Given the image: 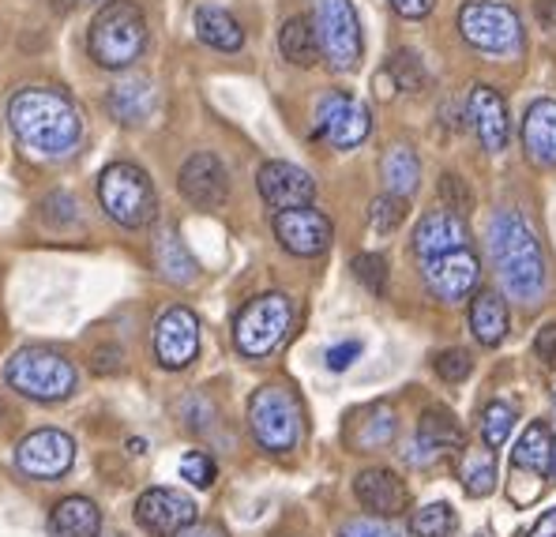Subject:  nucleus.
<instances>
[{
  "instance_id": "f257e3e1",
  "label": "nucleus",
  "mask_w": 556,
  "mask_h": 537,
  "mask_svg": "<svg viewBox=\"0 0 556 537\" xmlns=\"http://www.w3.org/2000/svg\"><path fill=\"white\" fill-rule=\"evenodd\" d=\"M8 125L15 140L38 158H64L84 140V120L79 110L56 87H27L8 105Z\"/></svg>"
},
{
  "instance_id": "f03ea898",
  "label": "nucleus",
  "mask_w": 556,
  "mask_h": 537,
  "mask_svg": "<svg viewBox=\"0 0 556 537\" xmlns=\"http://www.w3.org/2000/svg\"><path fill=\"white\" fill-rule=\"evenodd\" d=\"M489 256L508 297L538 305L545 293V252L519 210H496L489 226Z\"/></svg>"
},
{
  "instance_id": "7ed1b4c3",
  "label": "nucleus",
  "mask_w": 556,
  "mask_h": 537,
  "mask_svg": "<svg viewBox=\"0 0 556 537\" xmlns=\"http://www.w3.org/2000/svg\"><path fill=\"white\" fill-rule=\"evenodd\" d=\"M147 46V20L132 0H110L102 12L94 15L91 35H87V49L98 68L121 72L132 61H139Z\"/></svg>"
},
{
  "instance_id": "20e7f679",
  "label": "nucleus",
  "mask_w": 556,
  "mask_h": 537,
  "mask_svg": "<svg viewBox=\"0 0 556 537\" xmlns=\"http://www.w3.org/2000/svg\"><path fill=\"white\" fill-rule=\"evenodd\" d=\"M98 203L125 230H143L159 218V192L154 181L132 162H113L98 177Z\"/></svg>"
},
{
  "instance_id": "39448f33",
  "label": "nucleus",
  "mask_w": 556,
  "mask_h": 537,
  "mask_svg": "<svg viewBox=\"0 0 556 537\" xmlns=\"http://www.w3.org/2000/svg\"><path fill=\"white\" fill-rule=\"evenodd\" d=\"M4 380L12 391H20L23 398L35 402H61L76 387V365L64 354L46 346H27L20 354H12L4 369Z\"/></svg>"
},
{
  "instance_id": "423d86ee",
  "label": "nucleus",
  "mask_w": 556,
  "mask_h": 537,
  "mask_svg": "<svg viewBox=\"0 0 556 537\" xmlns=\"http://www.w3.org/2000/svg\"><path fill=\"white\" fill-rule=\"evenodd\" d=\"M301 402L290 387L267 384L252 395L249 402V429L256 436V444L271 455H286L301 444Z\"/></svg>"
},
{
  "instance_id": "0eeeda50",
  "label": "nucleus",
  "mask_w": 556,
  "mask_h": 537,
  "mask_svg": "<svg viewBox=\"0 0 556 537\" xmlns=\"http://www.w3.org/2000/svg\"><path fill=\"white\" fill-rule=\"evenodd\" d=\"M293 328V301L286 293H260L237 312L233 342L244 357H267Z\"/></svg>"
},
{
  "instance_id": "6e6552de",
  "label": "nucleus",
  "mask_w": 556,
  "mask_h": 537,
  "mask_svg": "<svg viewBox=\"0 0 556 537\" xmlns=\"http://www.w3.org/2000/svg\"><path fill=\"white\" fill-rule=\"evenodd\" d=\"M313 30L320 56L334 72H354L362 61V20H357L350 0H316L313 8Z\"/></svg>"
},
{
  "instance_id": "1a4fd4ad",
  "label": "nucleus",
  "mask_w": 556,
  "mask_h": 537,
  "mask_svg": "<svg viewBox=\"0 0 556 537\" xmlns=\"http://www.w3.org/2000/svg\"><path fill=\"white\" fill-rule=\"evenodd\" d=\"M459 35L478 53H515L522 46V23L504 0H466L459 8Z\"/></svg>"
},
{
  "instance_id": "9d476101",
  "label": "nucleus",
  "mask_w": 556,
  "mask_h": 537,
  "mask_svg": "<svg viewBox=\"0 0 556 537\" xmlns=\"http://www.w3.org/2000/svg\"><path fill=\"white\" fill-rule=\"evenodd\" d=\"M372 132V113L362 98H354L350 91H327L316 102V117H313V136L334 151H354L369 140Z\"/></svg>"
},
{
  "instance_id": "9b49d317",
  "label": "nucleus",
  "mask_w": 556,
  "mask_h": 537,
  "mask_svg": "<svg viewBox=\"0 0 556 537\" xmlns=\"http://www.w3.org/2000/svg\"><path fill=\"white\" fill-rule=\"evenodd\" d=\"M72 462H76V444L61 429H38L15 447V466L30 482H61L72 470Z\"/></svg>"
},
{
  "instance_id": "f8f14e48",
  "label": "nucleus",
  "mask_w": 556,
  "mask_h": 537,
  "mask_svg": "<svg viewBox=\"0 0 556 537\" xmlns=\"http://www.w3.org/2000/svg\"><path fill=\"white\" fill-rule=\"evenodd\" d=\"M200 354V320H195L192 308L174 305L159 316L154 323V357H159L162 369L181 372L195 361Z\"/></svg>"
},
{
  "instance_id": "ddd939ff",
  "label": "nucleus",
  "mask_w": 556,
  "mask_h": 537,
  "mask_svg": "<svg viewBox=\"0 0 556 537\" xmlns=\"http://www.w3.org/2000/svg\"><path fill=\"white\" fill-rule=\"evenodd\" d=\"M421 274H425V286L437 301H466L481 282V264L470 248H455V252H444V256H432V259H421Z\"/></svg>"
},
{
  "instance_id": "4468645a",
  "label": "nucleus",
  "mask_w": 556,
  "mask_h": 537,
  "mask_svg": "<svg viewBox=\"0 0 556 537\" xmlns=\"http://www.w3.org/2000/svg\"><path fill=\"white\" fill-rule=\"evenodd\" d=\"M200 508L181 488H147L136 500V523L154 537H177L195 523Z\"/></svg>"
},
{
  "instance_id": "2eb2a0df",
  "label": "nucleus",
  "mask_w": 556,
  "mask_h": 537,
  "mask_svg": "<svg viewBox=\"0 0 556 537\" xmlns=\"http://www.w3.org/2000/svg\"><path fill=\"white\" fill-rule=\"evenodd\" d=\"M275 238L286 252L293 256H320V252L331 248V218L316 207H290L275 215Z\"/></svg>"
},
{
  "instance_id": "dca6fc26",
  "label": "nucleus",
  "mask_w": 556,
  "mask_h": 537,
  "mask_svg": "<svg viewBox=\"0 0 556 537\" xmlns=\"http://www.w3.org/2000/svg\"><path fill=\"white\" fill-rule=\"evenodd\" d=\"M177 189H181V195L192 207L215 210V207H223L226 195H230V174H226L218 154L195 151L181 166V174H177Z\"/></svg>"
},
{
  "instance_id": "f3484780",
  "label": "nucleus",
  "mask_w": 556,
  "mask_h": 537,
  "mask_svg": "<svg viewBox=\"0 0 556 537\" xmlns=\"http://www.w3.org/2000/svg\"><path fill=\"white\" fill-rule=\"evenodd\" d=\"M256 189L264 195L267 207L290 210V207H308L316 195V181L293 162H264L256 174Z\"/></svg>"
},
{
  "instance_id": "a211bd4d",
  "label": "nucleus",
  "mask_w": 556,
  "mask_h": 537,
  "mask_svg": "<svg viewBox=\"0 0 556 537\" xmlns=\"http://www.w3.org/2000/svg\"><path fill=\"white\" fill-rule=\"evenodd\" d=\"M459 447H463V429H459V421H455V413L452 410H425L421 421H417L414 444L403 451V459L410 462V466H429V462H437L440 455L459 451Z\"/></svg>"
},
{
  "instance_id": "6ab92c4d",
  "label": "nucleus",
  "mask_w": 556,
  "mask_h": 537,
  "mask_svg": "<svg viewBox=\"0 0 556 537\" xmlns=\"http://www.w3.org/2000/svg\"><path fill=\"white\" fill-rule=\"evenodd\" d=\"M466 117H470L473 132H478L481 146L489 154H501L508 146V102L501 98V91H493L489 84H473L470 98H466Z\"/></svg>"
},
{
  "instance_id": "aec40b11",
  "label": "nucleus",
  "mask_w": 556,
  "mask_h": 537,
  "mask_svg": "<svg viewBox=\"0 0 556 537\" xmlns=\"http://www.w3.org/2000/svg\"><path fill=\"white\" fill-rule=\"evenodd\" d=\"M354 493H357V500H362V508L372 511V519H399L406 511V503H410V493H406L403 477L383 466L362 470L354 482Z\"/></svg>"
},
{
  "instance_id": "412c9836",
  "label": "nucleus",
  "mask_w": 556,
  "mask_h": 537,
  "mask_svg": "<svg viewBox=\"0 0 556 537\" xmlns=\"http://www.w3.org/2000/svg\"><path fill=\"white\" fill-rule=\"evenodd\" d=\"M455 248H470V230H466L463 215H452V210H429L414 230V252L421 259H432V256H444V252H455Z\"/></svg>"
},
{
  "instance_id": "4be33fe9",
  "label": "nucleus",
  "mask_w": 556,
  "mask_h": 537,
  "mask_svg": "<svg viewBox=\"0 0 556 537\" xmlns=\"http://www.w3.org/2000/svg\"><path fill=\"white\" fill-rule=\"evenodd\" d=\"M154 105H159V91H154V84L143 76L121 79V84L110 87V94H105V110H110V117L117 120V125H128V128L143 125V120L154 113Z\"/></svg>"
},
{
  "instance_id": "5701e85b",
  "label": "nucleus",
  "mask_w": 556,
  "mask_h": 537,
  "mask_svg": "<svg viewBox=\"0 0 556 537\" xmlns=\"http://www.w3.org/2000/svg\"><path fill=\"white\" fill-rule=\"evenodd\" d=\"M522 146L538 166H556V98L530 102L527 117H522Z\"/></svg>"
},
{
  "instance_id": "b1692460",
  "label": "nucleus",
  "mask_w": 556,
  "mask_h": 537,
  "mask_svg": "<svg viewBox=\"0 0 556 537\" xmlns=\"http://www.w3.org/2000/svg\"><path fill=\"white\" fill-rule=\"evenodd\" d=\"M49 534L53 537H98L102 534V511L87 496H64L49 515Z\"/></svg>"
},
{
  "instance_id": "393cba45",
  "label": "nucleus",
  "mask_w": 556,
  "mask_h": 537,
  "mask_svg": "<svg viewBox=\"0 0 556 537\" xmlns=\"http://www.w3.org/2000/svg\"><path fill=\"white\" fill-rule=\"evenodd\" d=\"M195 38L203 46L218 49V53H237L244 46V30L226 8L218 4H203L195 8Z\"/></svg>"
},
{
  "instance_id": "a878e982",
  "label": "nucleus",
  "mask_w": 556,
  "mask_h": 537,
  "mask_svg": "<svg viewBox=\"0 0 556 537\" xmlns=\"http://www.w3.org/2000/svg\"><path fill=\"white\" fill-rule=\"evenodd\" d=\"M470 331L481 346H501L508 338V305L496 290H481L470 301Z\"/></svg>"
},
{
  "instance_id": "bb28decb",
  "label": "nucleus",
  "mask_w": 556,
  "mask_h": 537,
  "mask_svg": "<svg viewBox=\"0 0 556 537\" xmlns=\"http://www.w3.org/2000/svg\"><path fill=\"white\" fill-rule=\"evenodd\" d=\"M154 267L174 286H192L195 282V259L188 252V244L177 238V230H162L154 238Z\"/></svg>"
},
{
  "instance_id": "cd10ccee",
  "label": "nucleus",
  "mask_w": 556,
  "mask_h": 537,
  "mask_svg": "<svg viewBox=\"0 0 556 537\" xmlns=\"http://www.w3.org/2000/svg\"><path fill=\"white\" fill-rule=\"evenodd\" d=\"M278 49L290 64L298 68H313L320 61V46H316V30H313V20L308 15H293V20L282 23L278 30Z\"/></svg>"
},
{
  "instance_id": "c85d7f7f",
  "label": "nucleus",
  "mask_w": 556,
  "mask_h": 537,
  "mask_svg": "<svg viewBox=\"0 0 556 537\" xmlns=\"http://www.w3.org/2000/svg\"><path fill=\"white\" fill-rule=\"evenodd\" d=\"M380 174H383V184H388L391 195L410 200V195L417 192V181H421V162H417L414 146H406V143L391 146L380 162Z\"/></svg>"
},
{
  "instance_id": "c756f323",
  "label": "nucleus",
  "mask_w": 556,
  "mask_h": 537,
  "mask_svg": "<svg viewBox=\"0 0 556 537\" xmlns=\"http://www.w3.org/2000/svg\"><path fill=\"white\" fill-rule=\"evenodd\" d=\"M549 451H553L549 425H545V421H534V425H527V433L519 436V444H515L511 462H515V470H527V474H534V477H545V470H549Z\"/></svg>"
},
{
  "instance_id": "7c9ffc66",
  "label": "nucleus",
  "mask_w": 556,
  "mask_h": 537,
  "mask_svg": "<svg viewBox=\"0 0 556 537\" xmlns=\"http://www.w3.org/2000/svg\"><path fill=\"white\" fill-rule=\"evenodd\" d=\"M38 218L56 233H68L84 222V207L72 192H49L42 203H38Z\"/></svg>"
},
{
  "instance_id": "2f4dec72",
  "label": "nucleus",
  "mask_w": 556,
  "mask_h": 537,
  "mask_svg": "<svg viewBox=\"0 0 556 537\" xmlns=\"http://www.w3.org/2000/svg\"><path fill=\"white\" fill-rule=\"evenodd\" d=\"M466 496H489L496 488V459L493 451H466L459 466Z\"/></svg>"
},
{
  "instance_id": "473e14b6",
  "label": "nucleus",
  "mask_w": 556,
  "mask_h": 537,
  "mask_svg": "<svg viewBox=\"0 0 556 537\" xmlns=\"http://www.w3.org/2000/svg\"><path fill=\"white\" fill-rule=\"evenodd\" d=\"M455 526H459V519H455L452 503H425L410 519L414 537H455Z\"/></svg>"
},
{
  "instance_id": "72a5a7b5",
  "label": "nucleus",
  "mask_w": 556,
  "mask_h": 537,
  "mask_svg": "<svg viewBox=\"0 0 556 537\" xmlns=\"http://www.w3.org/2000/svg\"><path fill=\"white\" fill-rule=\"evenodd\" d=\"M511 429H515V410L504 402V398H493V402L481 410V439H485L489 451L508 444Z\"/></svg>"
},
{
  "instance_id": "f704fd0d",
  "label": "nucleus",
  "mask_w": 556,
  "mask_h": 537,
  "mask_svg": "<svg viewBox=\"0 0 556 537\" xmlns=\"http://www.w3.org/2000/svg\"><path fill=\"white\" fill-rule=\"evenodd\" d=\"M395 429H399L395 410H391V406H376V410H369V418L362 421L354 439H357V447H383V444H391Z\"/></svg>"
},
{
  "instance_id": "c9c22d12",
  "label": "nucleus",
  "mask_w": 556,
  "mask_h": 537,
  "mask_svg": "<svg viewBox=\"0 0 556 537\" xmlns=\"http://www.w3.org/2000/svg\"><path fill=\"white\" fill-rule=\"evenodd\" d=\"M388 72H391V79H395L399 91H410L414 94V91H421V87L429 84V72H425L421 56L410 53V49H399V53L391 56Z\"/></svg>"
},
{
  "instance_id": "e433bc0d",
  "label": "nucleus",
  "mask_w": 556,
  "mask_h": 537,
  "mask_svg": "<svg viewBox=\"0 0 556 537\" xmlns=\"http://www.w3.org/2000/svg\"><path fill=\"white\" fill-rule=\"evenodd\" d=\"M403 218H406V200H403V195L383 192V195H376V200H372L369 222H372L376 233H395L399 226H403Z\"/></svg>"
},
{
  "instance_id": "4c0bfd02",
  "label": "nucleus",
  "mask_w": 556,
  "mask_h": 537,
  "mask_svg": "<svg viewBox=\"0 0 556 537\" xmlns=\"http://www.w3.org/2000/svg\"><path fill=\"white\" fill-rule=\"evenodd\" d=\"M354 274L365 290L376 293V297L388 290V259L376 256V252H362V256L354 259Z\"/></svg>"
},
{
  "instance_id": "58836bf2",
  "label": "nucleus",
  "mask_w": 556,
  "mask_h": 537,
  "mask_svg": "<svg viewBox=\"0 0 556 537\" xmlns=\"http://www.w3.org/2000/svg\"><path fill=\"white\" fill-rule=\"evenodd\" d=\"M432 369H437V376L447 380V384H459V380L470 376L473 361H470V354H466V349L452 346V349H440V354L432 357Z\"/></svg>"
},
{
  "instance_id": "ea45409f",
  "label": "nucleus",
  "mask_w": 556,
  "mask_h": 537,
  "mask_svg": "<svg viewBox=\"0 0 556 537\" xmlns=\"http://www.w3.org/2000/svg\"><path fill=\"white\" fill-rule=\"evenodd\" d=\"M181 477L188 485H195V488H211V485H215V477H218V466H215V459H211L207 451H188L181 459Z\"/></svg>"
},
{
  "instance_id": "a19ab883",
  "label": "nucleus",
  "mask_w": 556,
  "mask_h": 537,
  "mask_svg": "<svg viewBox=\"0 0 556 537\" xmlns=\"http://www.w3.org/2000/svg\"><path fill=\"white\" fill-rule=\"evenodd\" d=\"M440 195H444V203H447L444 210H452V215H466L470 203H473V195H470V189H466V181L459 174H444V181H440Z\"/></svg>"
},
{
  "instance_id": "79ce46f5",
  "label": "nucleus",
  "mask_w": 556,
  "mask_h": 537,
  "mask_svg": "<svg viewBox=\"0 0 556 537\" xmlns=\"http://www.w3.org/2000/svg\"><path fill=\"white\" fill-rule=\"evenodd\" d=\"M339 537H406L399 526H391L388 519H350L339 530Z\"/></svg>"
},
{
  "instance_id": "37998d69",
  "label": "nucleus",
  "mask_w": 556,
  "mask_h": 537,
  "mask_svg": "<svg viewBox=\"0 0 556 537\" xmlns=\"http://www.w3.org/2000/svg\"><path fill=\"white\" fill-rule=\"evenodd\" d=\"M357 357H362V342H357V338L339 342V346L327 349V369H331V372H342V369H350V365H354Z\"/></svg>"
},
{
  "instance_id": "c03bdc74",
  "label": "nucleus",
  "mask_w": 556,
  "mask_h": 537,
  "mask_svg": "<svg viewBox=\"0 0 556 537\" xmlns=\"http://www.w3.org/2000/svg\"><path fill=\"white\" fill-rule=\"evenodd\" d=\"M534 349H538V357H542L545 365H553V369H556V320L545 323V328L538 331Z\"/></svg>"
},
{
  "instance_id": "a18cd8bd",
  "label": "nucleus",
  "mask_w": 556,
  "mask_h": 537,
  "mask_svg": "<svg viewBox=\"0 0 556 537\" xmlns=\"http://www.w3.org/2000/svg\"><path fill=\"white\" fill-rule=\"evenodd\" d=\"M121 361H125L121 346H102L94 354V372H102V376H110V372H121Z\"/></svg>"
},
{
  "instance_id": "49530a36",
  "label": "nucleus",
  "mask_w": 556,
  "mask_h": 537,
  "mask_svg": "<svg viewBox=\"0 0 556 537\" xmlns=\"http://www.w3.org/2000/svg\"><path fill=\"white\" fill-rule=\"evenodd\" d=\"M391 8H395L403 20H425V15L437 8V0H391Z\"/></svg>"
},
{
  "instance_id": "de8ad7c7",
  "label": "nucleus",
  "mask_w": 556,
  "mask_h": 537,
  "mask_svg": "<svg viewBox=\"0 0 556 537\" xmlns=\"http://www.w3.org/2000/svg\"><path fill=\"white\" fill-rule=\"evenodd\" d=\"M527 537H556V508H553V511H545V515L538 519L534 530H530Z\"/></svg>"
},
{
  "instance_id": "09e8293b",
  "label": "nucleus",
  "mask_w": 556,
  "mask_h": 537,
  "mask_svg": "<svg viewBox=\"0 0 556 537\" xmlns=\"http://www.w3.org/2000/svg\"><path fill=\"white\" fill-rule=\"evenodd\" d=\"M177 537H226V530H223V526H188V530H181V534H177Z\"/></svg>"
},
{
  "instance_id": "8fccbe9b",
  "label": "nucleus",
  "mask_w": 556,
  "mask_h": 537,
  "mask_svg": "<svg viewBox=\"0 0 556 537\" xmlns=\"http://www.w3.org/2000/svg\"><path fill=\"white\" fill-rule=\"evenodd\" d=\"M545 477L556 482V444H553V451H549V470H545Z\"/></svg>"
},
{
  "instance_id": "3c124183",
  "label": "nucleus",
  "mask_w": 556,
  "mask_h": 537,
  "mask_svg": "<svg viewBox=\"0 0 556 537\" xmlns=\"http://www.w3.org/2000/svg\"><path fill=\"white\" fill-rule=\"evenodd\" d=\"M98 537H102V534H98ZM110 537H121V534H110Z\"/></svg>"
},
{
  "instance_id": "603ef678",
  "label": "nucleus",
  "mask_w": 556,
  "mask_h": 537,
  "mask_svg": "<svg viewBox=\"0 0 556 537\" xmlns=\"http://www.w3.org/2000/svg\"><path fill=\"white\" fill-rule=\"evenodd\" d=\"M553 402H556V395H553Z\"/></svg>"
}]
</instances>
